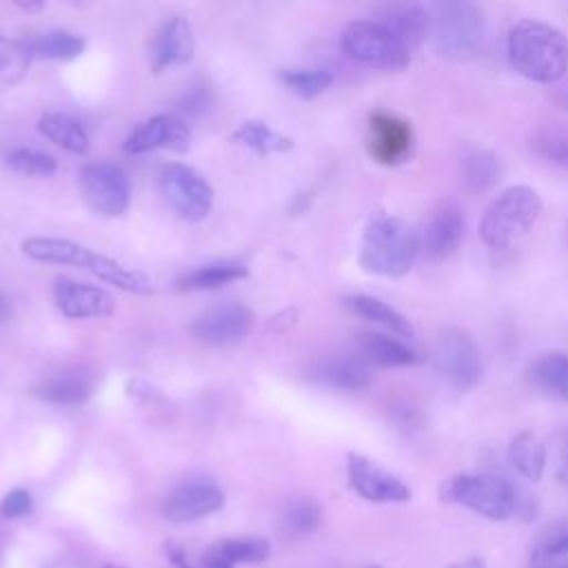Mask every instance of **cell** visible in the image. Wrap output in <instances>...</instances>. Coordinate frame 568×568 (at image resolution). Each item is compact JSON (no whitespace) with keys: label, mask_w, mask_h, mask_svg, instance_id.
Masks as SVG:
<instances>
[{"label":"cell","mask_w":568,"mask_h":568,"mask_svg":"<svg viewBox=\"0 0 568 568\" xmlns=\"http://www.w3.org/2000/svg\"><path fill=\"white\" fill-rule=\"evenodd\" d=\"M20 246H22V253L33 262L75 266V268H82V271L95 275L98 280H102L106 284H113L120 291L138 293V295L151 293V280L142 271L129 268L122 262H118L109 255H102L80 242L67 240V237L33 235V237L22 240Z\"/></svg>","instance_id":"obj_1"},{"label":"cell","mask_w":568,"mask_h":568,"mask_svg":"<svg viewBox=\"0 0 568 568\" xmlns=\"http://www.w3.org/2000/svg\"><path fill=\"white\" fill-rule=\"evenodd\" d=\"M506 58L519 75L550 84L568 71V40L548 22L519 20L508 31Z\"/></svg>","instance_id":"obj_2"},{"label":"cell","mask_w":568,"mask_h":568,"mask_svg":"<svg viewBox=\"0 0 568 568\" xmlns=\"http://www.w3.org/2000/svg\"><path fill=\"white\" fill-rule=\"evenodd\" d=\"M419 246V237L406 220L375 215L364 229L357 262L366 273L402 277L413 268Z\"/></svg>","instance_id":"obj_3"},{"label":"cell","mask_w":568,"mask_h":568,"mask_svg":"<svg viewBox=\"0 0 568 568\" xmlns=\"http://www.w3.org/2000/svg\"><path fill=\"white\" fill-rule=\"evenodd\" d=\"M541 215V200L535 189L515 184L504 189L484 211L479 237L488 248H508L526 237Z\"/></svg>","instance_id":"obj_4"},{"label":"cell","mask_w":568,"mask_h":568,"mask_svg":"<svg viewBox=\"0 0 568 568\" xmlns=\"http://www.w3.org/2000/svg\"><path fill=\"white\" fill-rule=\"evenodd\" d=\"M486 33L484 11L466 0H448L428 7V40L444 58L473 55Z\"/></svg>","instance_id":"obj_5"},{"label":"cell","mask_w":568,"mask_h":568,"mask_svg":"<svg viewBox=\"0 0 568 568\" xmlns=\"http://www.w3.org/2000/svg\"><path fill=\"white\" fill-rule=\"evenodd\" d=\"M444 501L459 504L486 519L504 521L515 513V490L497 475H455L442 484Z\"/></svg>","instance_id":"obj_6"},{"label":"cell","mask_w":568,"mask_h":568,"mask_svg":"<svg viewBox=\"0 0 568 568\" xmlns=\"http://www.w3.org/2000/svg\"><path fill=\"white\" fill-rule=\"evenodd\" d=\"M342 51L366 67L404 69L410 62V51L377 20H353L339 38Z\"/></svg>","instance_id":"obj_7"},{"label":"cell","mask_w":568,"mask_h":568,"mask_svg":"<svg viewBox=\"0 0 568 568\" xmlns=\"http://www.w3.org/2000/svg\"><path fill=\"white\" fill-rule=\"evenodd\" d=\"M158 182L164 202L178 217L200 222L211 213L215 191L197 169L184 162H166L160 166Z\"/></svg>","instance_id":"obj_8"},{"label":"cell","mask_w":568,"mask_h":568,"mask_svg":"<svg viewBox=\"0 0 568 568\" xmlns=\"http://www.w3.org/2000/svg\"><path fill=\"white\" fill-rule=\"evenodd\" d=\"M435 371L455 388L470 390L481 379V353L475 339L462 328H444L433 344Z\"/></svg>","instance_id":"obj_9"},{"label":"cell","mask_w":568,"mask_h":568,"mask_svg":"<svg viewBox=\"0 0 568 568\" xmlns=\"http://www.w3.org/2000/svg\"><path fill=\"white\" fill-rule=\"evenodd\" d=\"M80 191L87 206L102 217H120L131 204V180L113 162H91L80 171Z\"/></svg>","instance_id":"obj_10"},{"label":"cell","mask_w":568,"mask_h":568,"mask_svg":"<svg viewBox=\"0 0 568 568\" xmlns=\"http://www.w3.org/2000/svg\"><path fill=\"white\" fill-rule=\"evenodd\" d=\"M253 328V311L242 302H220L202 311L191 333L197 342L209 346H233L240 344Z\"/></svg>","instance_id":"obj_11"},{"label":"cell","mask_w":568,"mask_h":568,"mask_svg":"<svg viewBox=\"0 0 568 568\" xmlns=\"http://www.w3.org/2000/svg\"><path fill=\"white\" fill-rule=\"evenodd\" d=\"M222 506L224 493L220 486L211 479L195 477L180 481L166 493L162 501V515L173 524H189L217 513Z\"/></svg>","instance_id":"obj_12"},{"label":"cell","mask_w":568,"mask_h":568,"mask_svg":"<svg viewBox=\"0 0 568 568\" xmlns=\"http://www.w3.org/2000/svg\"><path fill=\"white\" fill-rule=\"evenodd\" d=\"M346 475L351 488L375 504H402L410 499V488L393 475L388 468L379 466L375 459L351 453L346 459Z\"/></svg>","instance_id":"obj_13"},{"label":"cell","mask_w":568,"mask_h":568,"mask_svg":"<svg viewBox=\"0 0 568 568\" xmlns=\"http://www.w3.org/2000/svg\"><path fill=\"white\" fill-rule=\"evenodd\" d=\"M195 38L191 22L182 16L166 18L151 36L146 58L153 73H164L166 69L182 67L193 58Z\"/></svg>","instance_id":"obj_14"},{"label":"cell","mask_w":568,"mask_h":568,"mask_svg":"<svg viewBox=\"0 0 568 568\" xmlns=\"http://www.w3.org/2000/svg\"><path fill=\"white\" fill-rule=\"evenodd\" d=\"M413 149V129L410 124L390 113V111H373L368 115V153L379 164L393 166L404 162Z\"/></svg>","instance_id":"obj_15"},{"label":"cell","mask_w":568,"mask_h":568,"mask_svg":"<svg viewBox=\"0 0 568 568\" xmlns=\"http://www.w3.org/2000/svg\"><path fill=\"white\" fill-rule=\"evenodd\" d=\"M191 142V129L184 120L158 113L144 122H140L124 140V153L129 155H142L158 149H171V151H186Z\"/></svg>","instance_id":"obj_16"},{"label":"cell","mask_w":568,"mask_h":568,"mask_svg":"<svg viewBox=\"0 0 568 568\" xmlns=\"http://www.w3.org/2000/svg\"><path fill=\"white\" fill-rule=\"evenodd\" d=\"M51 293H53L55 308L71 320L106 317L115 308L113 295L109 291H104L102 286L78 282L67 275H60L53 280Z\"/></svg>","instance_id":"obj_17"},{"label":"cell","mask_w":568,"mask_h":568,"mask_svg":"<svg viewBox=\"0 0 568 568\" xmlns=\"http://www.w3.org/2000/svg\"><path fill=\"white\" fill-rule=\"evenodd\" d=\"M464 237V211L455 200H439L422 233V248L430 260H444L453 255Z\"/></svg>","instance_id":"obj_18"},{"label":"cell","mask_w":568,"mask_h":568,"mask_svg":"<svg viewBox=\"0 0 568 568\" xmlns=\"http://www.w3.org/2000/svg\"><path fill=\"white\" fill-rule=\"evenodd\" d=\"M355 353L359 362L382 368L408 366L417 362V353L408 348L404 342L375 331H366L355 337Z\"/></svg>","instance_id":"obj_19"},{"label":"cell","mask_w":568,"mask_h":568,"mask_svg":"<svg viewBox=\"0 0 568 568\" xmlns=\"http://www.w3.org/2000/svg\"><path fill=\"white\" fill-rule=\"evenodd\" d=\"M377 22L384 24L408 51L428 38V9L419 4H388L379 11Z\"/></svg>","instance_id":"obj_20"},{"label":"cell","mask_w":568,"mask_h":568,"mask_svg":"<svg viewBox=\"0 0 568 568\" xmlns=\"http://www.w3.org/2000/svg\"><path fill=\"white\" fill-rule=\"evenodd\" d=\"M264 537H226L215 541L204 555V568H235L237 564H260L268 557Z\"/></svg>","instance_id":"obj_21"},{"label":"cell","mask_w":568,"mask_h":568,"mask_svg":"<svg viewBox=\"0 0 568 568\" xmlns=\"http://www.w3.org/2000/svg\"><path fill=\"white\" fill-rule=\"evenodd\" d=\"M530 384L557 402H568V353L546 351L528 366Z\"/></svg>","instance_id":"obj_22"},{"label":"cell","mask_w":568,"mask_h":568,"mask_svg":"<svg viewBox=\"0 0 568 568\" xmlns=\"http://www.w3.org/2000/svg\"><path fill=\"white\" fill-rule=\"evenodd\" d=\"M311 379L337 390H364L371 384V373L357 357H331L311 371Z\"/></svg>","instance_id":"obj_23"},{"label":"cell","mask_w":568,"mask_h":568,"mask_svg":"<svg viewBox=\"0 0 568 568\" xmlns=\"http://www.w3.org/2000/svg\"><path fill=\"white\" fill-rule=\"evenodd\" d=\"M38 131L58 144L60 149L73 153V155H84L89 151V135L84 126L69 113L62 111H47L38 120Z\"/></svg>","instance_id":"obj_24"},{"label":"cell","mask_w":568,"mask_h":568,"mask_svg":"<svg viewBox=\"0 0 568 568\" xmlns=\"http://www.w3.org/2000/svg\"><path fill=\"white\" fill-rule=\"evenodd\" d=\"M344 304L357 317H364V320H368V322L390 331L393 335H399V337H410L413 335V326L406 320V315H402L397 308H393L390 304L382 302L379 297L357 293V295H348L344 300Z\"/></svg>","instance_id":"obj_25"},{"label":"cell","mask_w":568,"mask_h":568,"mask_svg":"<svg viewBox=\"0 0 568 568\" xmlns=\"http://www.w3.org/2000/svg\"><path fill=\"white\" fill-rule=\"evenodd\" d=\"M31 58H44L55 62H71L84 51V38L67 31V29H51L24 40Z\"/></svg>","instance_id":"obj_26"},{"label":"cell","mask_w":568,"mask_h":568,"mask_svg":"<svg viewBox=\"0 0 568 568\" xmlns=\"http://www.w3.org/2000/svg\"><path fill=\"white\" fill-rule=\"evenodd\" d=\"M93 393L91 382L78 373H58L36 386V395L55 406H80Z\"/></svg>","instance_id":"obj_27"},{"label":"cell","mask_w":568,"mask_h":568,"mask_svg":"<svg viewBox=\"0 0 568 568\" xmlns=\"http://www.w3.org/2000/svg\"><path fill=\"white\" fill-rule=\"evenodd\" d=\"M248 275V268L237 262H213L197 266L184 275L178 277L175 286L180 291H215L231 282L244 280Z\"/></svg>","instance_id":"obj_28"},{"label":"cell","mask_w":568,"mask_h":568,"mask_svg":"<svg viewBox=\"0 0 568 568\" xmlns=\"http://www.w3.org/2000/svg\"><path fill=\"white\" fill-rule=\"evenodd\" d=\"M231 138L237 144L255 151L262 158H266L271 153H288L295 146V142L288 135L271 129L262 120H244L242 124L235 126Z\"/></svg>","instance_id":"obj_29"},{"label":"cell","mask_w":568,"mask_h":568,"mask_svg":"<svg viewBox=\"0 0 568 568\" xmlns=\"http://www.w3.org/2000/svg\"><path fill=\"white\" fill-rule=\"evenodd\" d=\"M508 462L521 477L537 481L546 470V446L535 433L521 430L508 446Z\"/></svg>","instance_id":"obj_30"},{"label":"cell","mask_w":568,"mask_h":568,"mask_svg":"<svg viewBox=\"0 0 568 568\" xmlns=\"http://www.w3.org/2000/svg\"><path fill=\"white\" fill-rule=\"evenodd\" d=\"M501 178V162L493 151L477 149L462 162V182L470 193H481L495 186Z\"/></svg>","instance_id":"obj_31"},{"label":"cell","mask_w":568,"mask_h":568,"mask_svg":"<svg viewBox=\"0 0 568 568\" xmlns=\"http://www.w3.org/2000/svg\"><path fill=\"white\" fill-rule=\"evenodd\" d=\"M322 524V506L308 495H295L282 510V530L288 537L311 535Z\"/></svg>","instance_id":"obj_32"},{"label":"cell","mask_w":568,"mask_h":568,"mask_svg":"<svg viewBox=\"0 0 568 568\" xmlns=\"http://www.w3.org/2000/svg\"><path fill=\"white\" fill-rule=\"evenodd\" d=\"M530 149L552 166L568 171V129L544 124L532 131Z\"/></svg>","instance_id":"obj_33"},{"label":"cell","mask_w":568,"mask_h":568,"mask_svg":"<svg viewBox=\"0 0 568 568\" xmlns=\"http://www.w3.org/2000/svg\"><path fill=\"white\" fill-rule=\"evenodd\" d=\"M280 82L297 98L313 100L331 87L333 75L326 69H282Z\"/></svg>","instance_id":"obj_34"},{"label":"cell","mask_w":568,"mask_h":568,"mask_svg":"<svg viewBox=\"0 0 568 568\" xmlns=\"http://www.w3.org/2000/svg\"><path fill=\"white\" fill-rule=\"evenodd\" d=\"M31 64V53L24 40H13L0 36V84L11 87L27 75Z\"/></svg>","instance_id":"obj_35"},{"label":"cell","mask_w":568,"mask_h":568,"mask_svg":"<svg viewBox=\"0 0 568 568\" xmlns=\"http://www.w3.org/2000/svg\"><path fill=\"white\" fill-rule=\"evenodd\" d=\"M4 160L16 173L33 175V178H47V175L55 173V169H58V162L53 155H49L40 149H33V146L11 149Z\"/></svg>","instance_id":"obj_36"},{"label":"cell","mask_w":568,"mask_h":568,"mask_svg":"<svg viewBox=\"0 0 568 568\" xmlns=\"http://www.w3.org/2000/svg\"><path fill=\"white\" fill-rule=\"evenodd\" d=\"M537 555L548 557H561L568 555V519L550 526L537 541Z\"/></svg>","instance_id":"obj_37"},{"label":"cell","mask_w":568,"mask_h":568,"mask_svg":"<svg viewBox=\"0 0 568 568\" xmlns=\"http://www.w3.org/2000/svg\"><path fill=\"white\" fill-rule=\"evenodd\" d=\"M213 102V91L206 82H195L193 87L186 89V93L180 98V109L182 113H186L189 118H197L204 111H209Z\"/></svg>","instance_id":"obj_38"},{"label":"cell","mask_w":568,"mask_h":568,"mask_svg":"<svg viewBox=\"0 0 568 568\" xmlns=\"http://www.w3.org/2000/svg\"><path fill=\"white\" fill-rule=\"evenodd\" d=\"M31 510V495L24 488H13L9 490L2 501H0V517L4 519H16L22 517Z\"/></svg>","instance_id":"obj_39"},{"label":"cell","mask_w":568,"mask_h":568,"mask_svg":"<svg viewBox=\"0 0 568 568\" xmlns=\"http://www.w3.org/2000/svg\"><path fill=\"white\" fill-rule=\"evenodd\" d=\"M291 324H295V311H293V308H286V311L273 315V317L266 322V331H275V333H277V331L288 328Z\"/></svg>","instance_id":"obj_40"},{"label":"cell","mask_w":568,"mask_h":568,"mask_svg":"<svg viewBox=\"0 0 568 568\" xmlns=\"http://www.w3.org/2000/svg\"><path fill=\"white\" fill-rule=\"evenodd\" d=\"M557 475L564 484H568V433L559 442V464H557Z\"/></svg>","instance_id":"obj_41"},{"label":"cell","mask_w":568,"mask_h":568,"mask_svg":"<svg viewBox=\"0 0 568 568\" xmlns=\"http://www.w3.org/2000/svg\"><path fill=\"white\" fill-rule=\"evenodd\" d=\"M166 555H169V559L175 564V568H191V566L186 564V559H184L182 548H178V546H173V544H166Z\"/></svg>","instance_id":"obj_42"},{"label":"cell","mask_w":568,"mask_h":568,"mask_svg":"<svg viewBox=\"0 0 568 568\" xmlns=\"http://www.w3.org/2000/svg\"><path fill=\"white\" fill-rule=\"evenodd\" d=\"M448 568H486V564L479 557H468V559H459V561L450 564Z\"/></svg>","instance_id":"obj_43"},{"label":"cell","mask_w":568,"mask_h":568,"mask_svg":"<svg viewBox=\"0 0 568 568\" xmlns=\"http://www.w3.org/2000/svg\"><path fill=\"white\" fill-rule=\"evenodd\" d=\"M9 317H11V304L4 297V293L0 291V324H4Z\"/></svg>","instance_id":"obj_44"},{"label":"cell","mask_w":568,"mask_h":568,"mask_svg":"<svg viewBox=\"0 0 568 568\" xmlns=\"http://www.w3.org/2000/svg\"><path fill=\"white\" fill-rule=\"evenodd\" d=\"M104 568H124V566H118V564H106Z\"/></svg>","instance_id":"obj_45"},{"label":"cell","mask_w":568,"mask_h":568,"mask_svg":"<svg viewBox=\"0 0 568 568\" xmlns=\"http://www.w3.org/2000/svg\"><path fill=\"white\" fill-rule=\"evenodd\" d=\"M564 104L568 106V89H566V93H564Z\"/></svg>","instance_id":"obj_46"},{"label":"cell","mask_w":568,"mask_h":568,"mask_svg":"<svg viewBox=\"0 0 568 568\" xmlns=\"http://www.w3.org/2000/svg\"><path fill=\"white\" fill-rule=\"evenodd\" d=\"M366 568H379V566H377V564H371V566H366Z\"/></svg>","instance_id":"obj_47"},{"label":"cell","mask_w":568,"mask_h":568,"mask_svg":"<svg viewBox=\"0 0 568 568\" xmlns=\"http://www.w3.org/2000/svg\"><path fill=\"white\" fill-rule=\"evenodd\" d=\"M555 568H568V566H555Z\"/></svg>","instance_id":"obj_48"}]
</instances>
